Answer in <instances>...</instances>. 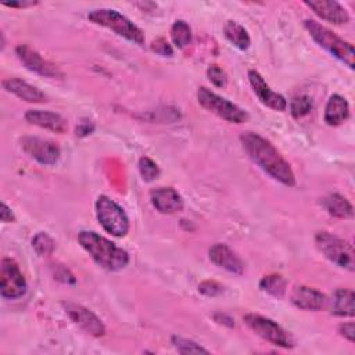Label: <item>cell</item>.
Masks as SVG:
<instances>
[{"instance_id":"obj_35","label":"cell","mask_w":355,"mask_h":355,"mask_svg":"<svg viewBox=\"0 0 355 355\" xmlns=\"http://www.w3.org/2000/svg\"><path fill=\"white\" fill-rule=\"evenodd\" d=\"M93 129H94L93 122L89 121V119H83L76 126V136H87L93 132Z\"/></svg>"},{"instance_id":"obj_14","label":"cell","mask_w":355,"mask_h":355,"mask_svg":"<svg viewBox=\"0 0 355 355\" xmlns=\"http://www.w3.org/2000/svg\"><path fill=\"white\" fill-rule=\"evenodd\" d=\"M150 200L153 207L161 214H176L184 207L182 196L173 187H158L151 190Z\"/></svg>"},{"instance_id":"obj_37","label":"cell","mask_w":355,"mask_h":355,"mask_svg":"<svg viewBox=\"0 0 355 355\" xmlns=\"http://www.w3.org/2000/svg\"><path fill=\"white\" fill-rule=\"evenodd\" d=\"M36 4V1H19V3H4V6L7 7H28Z\"/></svg>"},{"instance_id":"obj_34","label":"cell","mask_w":355,"mask_h":355,"mask_svg":"<svg viewBox=\"0 0 355 355\" xmlns=\"http://www.w3.org/2000/svg\"><path fill=\"white\" fill-rule=\"evenodd\" d=\"M338 331L340 334L347 338L349 343H354L355 340V324L354 322H347V323H343L340 327H338Z\"/></svg>"},{"instance_id":"obj_23","label":"cell","mask_w":355,"mask_h":355,"mask_svg":"<svg viewBox=\"0 0 355 355\" xmlns=\"http://www.w3.org/2000/svg\"><path fill=\"white\" fill-rule=\"evenodd\" d=\"M223 33L225 37L239 50H247L251 44V39L247 29L236 21H227L223 26Z\"/></svg>"},{"instance_id":"obj_18","label":"cell","mask_w":355,"mask_h":355,"mask_svg":"<svg viewBox=\"0 0 355 355\" xmlns=\"http://www.w3.org/2000/svg\"><path fill=\"white\" fill-rule=\"evenodd\" d=\"M25 119L35 126L55 132L64 133L68 128L67 119L57 112L44 111V110H28L25 114Z\"/></svg>"},{"instance_id":"obj_13","label":"cell","mask_w":355,"mask_h":355,"mask_svg":"<svg viewBox=\"0 0 355 355\" xmlns=\"http://www.w3.org/2000/svg\"><path fill=\"white\" fill-rule=\"evenodd\" d=\"M248 80H250V85L254 90V93L257 94V97L259 98V101L263 105H266L275 111H284L287 108L286 98L282 94L273 92L269 87V85L265 82V79L257 71H254V69L248 71Z\"/></svg>"},{"instance_id":"obj_3","label":"cell","mask_w":355,"mask_h":355,"mask_svg":"<svg viewBox=\"0 0 355 355\" xmlns=\"http://www.w3.org/2000/svg\"><path fill=\"white\" fill-rule=\"evenodd\" d=\"M304 26L311 35V37L324 50H327L333 57L344 62L348 68L354 69V60H355V50L354 46L340 36H337L334 32L323 26L315 19H305Z\"/></svg>"},{"instance_id":"obj_26","label":"cell","mask_w":355,"mask_h":355,"mask_svg":"<svg viewBox=\"0 0 355 355\" xmlns=\"http://www.w3.org/2000/svg\"><path fill=\"white\" fill-rule=\"evenodd\" d=\"M32 247L37 255H50L55 248L54 240L44 232H39L32 239Z\"/></svg>"},{"instance_id":"obj_12","label":"cell","mask_w":355,"mask_h":355,"mask_svg":"<svg viewBox=\"0 0 355 355\" xmlns=\"http://www.w3.org/2000/svg\"><path fill=\"white\" fill-rule=\"evenodd\" d=\"M64 308H65V312L68 313V316L71 318V320L75 324H78L82 330L89 333L90 336L101 337L105 334L104 323L90 309H87L79 304H72V302L64 304Z\"/></svg>"},{"instance_id":"obj_2","label":"cell","mask_w":355,"mask_h":355,"mask_svg":"<svg viewBox=\"0 0 355 355\" xmlns=\"http://www.w3.org/2000/svg\"><path fill=\"white\" fill-rule=\"evenodd\" d=\"M78 241L103 269L115 272L129 263V254L123 248L96 232L82 230L78 236Z\"/></svg>"},{"instance_id":"obj_24","label":"cell","mask_w":355,"mask_h":355,"mask_svg":"<svg viewBox=\"0 0 355 355\" xmlns=\"http://www.w3.org/2000/svg\"><path fill=\"white\" fill-rule=\"evenodd\" d=\"M286 286H287L286 280L280 275H268V276H263L259 282L261 290H263L265 293L276 298H280L284 295Z\"/></svg>"},{"instance_id":"obj_36","label":"cell","mask_w":355,"mask_h":355,"mask_svg":"<svg viewBox=\"0 0 355 355\" xmlns=\"http://www.w3.org/2000/svg\"><path fill=\"white\" fill-rule=\"evenodd\" d=\"M0 218L4 223H10V222H14L15 220V216L11 211V208H8L4 202H1V211H0Z\"/></svg>"},{"instance_id":"obj_31","label":"cell","mask_w":355,"mask_h":355,"mask_svg":"<svg viewBox=\"0 0 355 355\" xmlns=\"http://www.w3.org/2000/svg\"><path fill=\"white\" fill-rule=\"evenodd\" d=\"M198 291L207 297H215L223 293V286L214 280H204L198 286Z\"/></svg>"},{"instance_id":"obj_20","label":"cell","mask_w":355,"mask_h":355,"mask_svg":"<svg viewBox=\"0 0 355 355\" xmlns=\"http://www.w3.org/2000/svg\"><path fill=\"white\" fill-rule=\"evenodd\" d=\"M348 116H349L348 101L340 94L330 96L324 108V122L329 126H338L343 122H345Z\"/></svg>"},{"instance_id":"obj_17","label":"cell","mask_w":355,"mask_h":355,"mask_svg":"<svg viewBox=\"0 0 355 355\" xmlns=\"http://www.w3.org/2000/svg\"><path fill=\"white\" fill-rule=\"evenodd\" d=\"M291 302L304 311H319L322 309L327 300L326 295L319 290L308 287V286H297L291 291Z\"/></svg>"},{"instance_id":"obj_33","label":"cell","mask_w":355,"mask_h":355,"mask_svg":"<svg viewBox=\"0 0 355 355\" xmlns=\"http://www.w3.org/2000/svg\"><path fill=\"white\" fill-rule=\"evenodd\" d=\"M54 266H55V265H54ZM54 276H55L57 280H60V282H62V283H67V284H73V283H75L73 275H72L67 268H64V266L57 265V266L54 268Z\"/></svg>"},{"instance_id":"obj_21","label":"cell","mask_w":355,"mask_h":355,"mask_svg":"<svg viewBox=\"0 0 355 355\" xmlns=\"http://www.w3.org/2000/svg\"><path fill=\"white\" fill-rule=\"evenodd\" d=\"M330 312L337 316H354L355 294L352 290L338 288L330 300Z\"/></svg>"},{"instance_id":"obj_6","label":"cell","mask_w":355,"mask_h":355,"mask_svg":"<svg viewBox=\"0 0 355 355\" xmlns=\"http://www.w3.org/2000/svg\"><path fill=\"white\" fill-rule=\"evenodd\" d=\"M96 215L103 229L115 237H123L129 232V218L123 208L107 196L96 201Z\"/></svg>"},{"instance_id":"obj_19","label":"cell","mask_w":355,"mask_h":355,"mask_svg":"<svg viewBox=\"0 0 355 355\" xmlns=\"http://www.w3.org/2000/svg\"><path fill=\"white\" fill-rule=\"evenodd\" d=\"M3 87L17 96L18 98L28 103H43L46 101V94L39 90L36 86L29 85L28 82L19 78H8L3 80Z\"/></svg>"},{"instance_id":"obj_22","label":"cell","mask_w":355,"mask_h":355,"mask_svg":"<svg viewBox=\"0 0 355 355\" xmlns=\"http://www.w3.org/2000/svg\"><path fill=\"white\" fill-rule=\"evenodd\" d=\"M322 204L331 216H336L340 219H348V218H352L354 215V208L351 202L338 193H331L326 196Z\"/></svg>"},{"instance_id":"obj_27","label":"cell","mask_w":355,"mask_h":355,"mask_svg":"<svg viewBox=\"0 0 355 355\" xmlns=\"http://www.w3.org/2000/svg\"><path fill=\"white\" fill-rule=\"evenodd\" d=\"M172 344L180 354H208V349H205L200 344L179 336L172 337Z\"/></svg>"},{"instance_id":"obj_32","label":"cell","mask_w":355,"mask_h":355,"mask_svg":"<svg viewBox=\"0 0 355 355\" xmlns=\"http://www.w3.org/2000/svg\"><path fill=\"white\" fill-rule=\"evenodd\" d=\"M151 50L162 57H172L173 55V49L172 46L168 43L166 39L164 37H158L151 43Z\"/></svg>"},{"instance_id":"obj_9","label":"cell","mask_w":355,"mask_h":355,"mask_svg":"<svg viewBox=\"0 0 355 355\" xmlns=\"http://www.w3.org/2000/svg\"><path fill=\"white\" fill-rule=\"evenodd\" d=\"M26 293V280L18 265L4 258L0 266V294L6 300H17Z\"/></svg>"},{"instance_id":"obj_11","label":"cell","mask_w":355,"mask_h":355,"mask_svg":"<svg viewBox=\"0 0 355 355\" xmlns=\"http://www.w3.org/2000/svg\"><path fill=\"white\" fill-rule=\"evenodd\" d=\"M15 54L19 58V61L29 71H32V72H35V73H37L40 76L54 78V79L55 78L60 79V78L64 76V73L61 72V69L55 64L44 60L35 49L29 47L28 44L17 46L15 47Z\"/></svg>"},{"instance_id":"obj_28","label":"cell","mask_w":355,"mask_h":355,"mask_svg":"<svg viewBox=\"0 0 355 355\" xmlns=\"http://www.w3.org/2000/svg\"><path fill=\"white\" fill-rule=\"evenodd\" d=\"M139 172L146 182H153L159 176L158 165L148 157H141L139 159Z\"/></svg>"},{"instance_id":"obj_1","label":"cell","mask_w":355,"mask_h":355,"mask_svg":"<svg viewBox=\"0 0 355 355\" xmlns=\"http://www.w3.org/2000/svg\"><path fill=\"white\" fill-rule=\"evenodd\" d=\"M240 141L251 161L270 178L284 186L295 184V175L290 164L269 140L254 132H244L240 135Z\"/></svg>"},{"instance_id":"obj_16","label":"cell","mask_w":355,"mask_h":355,"mask_svg":"<svg viewBox=\"0 0 355 355\" xmlns=\"http://www.w3.org/2000/svg\"><path fill=\"white\" fill-rule=\"evenodd\" d=\"M305 4L322 19L329 21L336 25H343L349 21V15L347 10L337 1L333 0H311L305 1Z\"/></svg>"},{"instance_id":"obj_15","label":"cell","mask_w":355,"mask_h":355,"mask_svg":"<svg viewBox=\"0 0 355 355\" xmlns=\"http://www.w3.org/2000/svg\"><path fill=\"white\" fill-rule=\"evenodd\" d=\"M208 254H209L211 262L215 263L216 266L234 275H243L244 263L241 258L233 250H230L226 244H222V243L214 244L209 248Z\"/></svg>"},{"instance_id":"obj_25","label":"cell","mask_w":355,"mask_h":355,"mask_svg":"<svg viewBox=\"0 0 355 355\" xmlns=\"http://www.w3.org/2000/svg\"><path fill=\"white\" fill-rule=\"evenodd\" d=\"M171 37L178 49H184L191 42V29L184 21H175L171 28Z\"/></svg>"},{"instance_id":"obj_7","label":"cell","mask_w":355,"mask_h":355,"mask_svg":"<svg viewBox=\"0 0 355 355\" xmlns=\"http://www.w3.org/2000/svg\"><path fill=\"white\" fill-rule=\"evenodd\" d=\"M197 100L202 108L227 122L244 123L248 119V114L243 108L233 104L227 98L218 96L216 93L204 86L197 90Z\"/></svg>"},{"instance_id":"obj_8","label":"cell","mask_w":355,"mask_h":355,"mask_svg":"<svg viewBox=\"0 0 355 355\" xmlns=\"http://www.w3.org/2000/svg\"><path fill=\"white\" fill-rule=\"evenodd\" d=\"M244 323L261 338L282 347V348H293L294 340L288 331H286L280 324L275 320L265 318L257 313H247L244 316Z\"/></svg>"},{"instance_id":"obj_10","label":"cell","mask_w":355,"mask_h":355,"mask_svg":"<svg viewBox=\"0 0 355 355\" xmlns=\"http://www.w3.org/2000/svg\"><path fill=\"white\" fill-rule=\"evenodd\" d=\"M19 141L22 150L42 165H54L61 155L60 147L51 140L36 136H24Z\"/></svg>"},{"instance_id":"obj_5","label":"cell","mask_w":355,"mask_h":355,"mask_svg":"<svg viewBox=\"0 0 355 355\" xmlns=\"http://www.w3.org/2000/svg\"><path fill=\"white\" fill-rule=\"evenodd\" d=\"M318 250L333 263L349 272L355 269V257L352 245L344 239L329 232H319L315 236Z\"/></svg>"},{"instance_id":"obj_30","label":"cell","mask_w":355,"mask_h":355,"mask_svg":"<svg viewBox=\"0 0 355 355\" xmlns=\"http://www.w3.org/2000/svg\"><path fill=\"white\" fill-rule=\"evenodd\" d=\"M207 76H208L209 82L216 87H225L227 83L226 72L216 64H212L207 68Z\"/></svg>"},{"instance_id":"obj_29","label":"cell","mask_w":355,"mask_h":355,"mask_svg":"<svg viewBox=\"0 0 355 355\" xmlns=\"http://www.w3.org/2000/svg\"><path fill=\"white\" fill-rule=\"evenodd\" d=\"M312 110V100L308 96H297L290 103V111L294 118H302Z\"/></svg>"},{"instance_id":"obj_4","label":"cell","mask_w":355,"mask_h":355,"mask_svg":"<svg viewBox=\"0 0 355 355\" xmlns=\"http://www.w3.org/2000/svg\"><path fill=\"white\" fill-rule=\"evenodd\" d=\"M87 18L90 22L104 26V28H108L118 36H122L135 44L141 46L144 43L143 31L137 25H135L129 18H126L125 15L118 12L116 10L97 8V10L90 11Z\"/></svg>"}]
</instances>
